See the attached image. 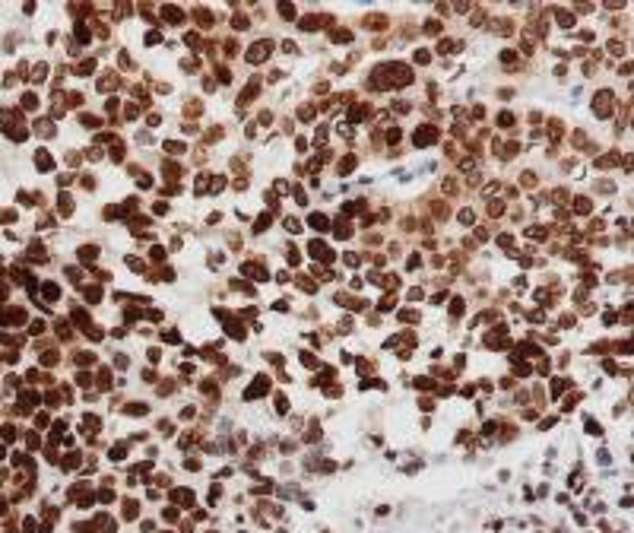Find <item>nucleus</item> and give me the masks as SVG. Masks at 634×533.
Wrapping results in <instances>:
<instances>
[{"instance_id": "1", "label": "nucleus", "mask_w": 634, "mask_h": 533, "mask_svg": "<svg viewBox=\"0 0 634 533\" xmlns=\"http://www.w3.org/2000/svg\"><path fill=\"white\" fill-rule=\"evenodd\" d=\"M266 54H270V41H257V45L251 48V54H248V57H251V61H263Z\"/></svg>"}]
</instances>
